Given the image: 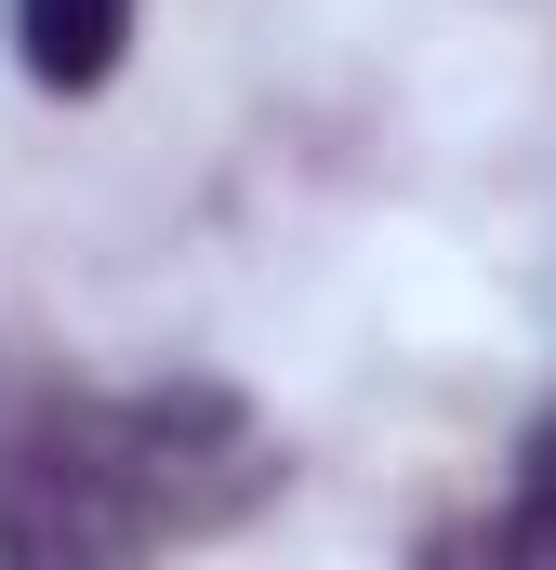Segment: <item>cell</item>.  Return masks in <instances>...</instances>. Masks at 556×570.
Listing matches in <instances>:
<instances>
[{
  "label": "cell",
  "instance_id": "3",
  "mask_svg": "<svg viewBox=\"0 0 556 570\" xmlns=\"http://www.w3.org/2000/svg\"><path fill=\"white\" fill-rule=\"evenodd\" d=\"M464 544H477V558H556V412L517 438V491H504V518H477Z\"/></svg>",
  "mask_w": 556,
  "mask_h": 570
},
{
  "label": "cell",
  "instance_id": "2",
  "mask_svg": "<svg viewBox=\"0 0 556 570\" xmlns=\"http://www.w3.org/2000/svg\"><path fill=\"white\" fill-rule=\"evenodd\" d=\"M133 13H146V0H0L13 67H27L40 94H107L120 53H133Z\"/></svg>",
  "mask_w": 556,
  "mask_h": 570
},
{
  "label": "cell",
  "instance_id": "1",
  "mask_svg": "<svg viewBox=\"0 0 556 570\" xmlns=\"http://www.w3.org/2000/svg\"><path fill=\"white\" fill-rule=\"evenodd\" d=\"M291 491V451L239 385H67L0 412V558L13 570H107L199 531H239Z\"/></svg>",
  "mask_w": 556,
  "mask_h": 570
}]
</instances>
